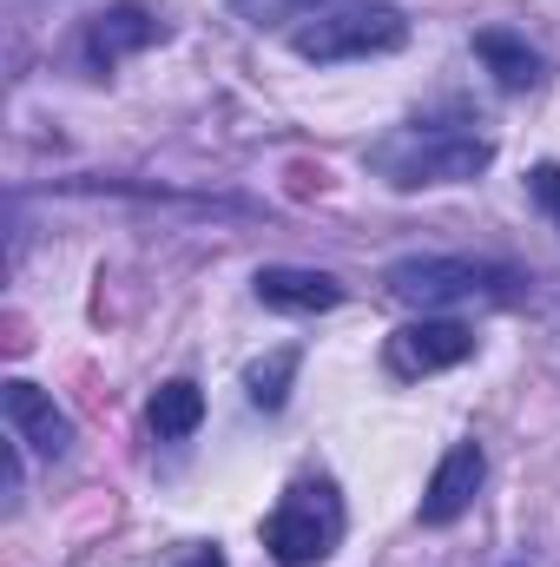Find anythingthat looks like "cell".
Masks as SVG:
<instances>
[{"label":"cell","instance_id":"1","mask_svg":"<svg viewBox=\"0 0 560 567\" xmlns=\"http://www.w3.org/2000/svg\"><path fill=\"white\" fill-rule=\"evenodd\" d=\"M370 165L403 192H416V185H468V178H481L495 165V145L481 133H462V126H428V133L403 126V133L370 145Z\"/></svg>","mask_w":560,"mask_h":567},{"label":"cell","instance_id":"2","mask_svg":"<svg viewBox=\"0 0 560 567\" xmlns=\"http://www.w3.org/2000/svg\"><path fill=\"white\" fill-rule=\"evenodd\" d=\"M383 284H390V297H403L416 310H448V303H508L521 278L488 258H403V265H390Z\"/></svg>","mask_w":560,"mask_h":567},{"label":"cell","instance_id":"3","mask_svg":"<svg viewBox=\"0 0 560 567\" xmlns=\"http://www.w3.org/2000/svg\"><path fill=\"white\" fill-rule=\"evenodd\" d=\"M290 47H297L303 60H317V66H330V60H370V53L409 47V20H403V7H390V0L323 7V13H310V27L290 33Z\"/></svg>","mask_w":560,"mask_h":567},{"label":"cell","instance_id":"4","mask_svg":"<svg viewBox=\"0 0 560 567\" xmlns=\"http://www.w3.org/2000/svg\"><path fill=\"white\" fill-rule=\"evenodd\" d=\"M336 535H343V508H336V495L323 482L317 488H297L278 515L265 522V548H271L278 567H317L336 548Z\"/></svg>","mask_w":560,"mask_h":567},{"label":"cell","instance_id":"5","mask_svg":"<svg viewBox=\"0 0 560 567\" xmlns=\"http://www.w3.org/2000/svg\"><path fill=\"white\" fill-rule=\"evenodd\" d=\"M468 357H475V337L455 317H416L390 337V370L396 377H435V370H455Z\"/></svg>","mask_w":560,"mask_h":567},{"label":"cell","instance_id":"6","mask_svg":"<svg viewBox=\"0 0 560 567\" xmlns=\"http://www.w3.org/2000/svg\"><path fill=\"white\" fill-rule=\"evenodd\" d=\"M481 482H488V455H481V442H455V449L435 462V475H428V488H422V508H416V515L428 522V528L462 522V515L475 508Z\"/></svg>","mask_w":560,"mask_h":567},{"label":"cell","instance_id":"7","mask_svg":"<svg viewBox=\"0 0 560 567\" xmlns=\"http://www.w3.org/2000/svg\"><path fill=\"white\" fill-rule=\"evenodd\" d=\"M0 410H7L13 442H27L33 455H66V449H73V423H66V410H60L40 383L13 377V383L0 390Z\"/></svg>","mask_w":560,"mask_h":567},{"label":"cell","instance_id":"8","mask_svg":"<svg viewBox=\"0 0 560 567\" xmlns=\"http://www.w3.org/2000/svg\"><path fill=\"white\" fill-rule=\"evenodd\" d=\"M251 284H258V303H271L283 317H317L343 303V284L330 271H303V265H265Z\"/></svg>","mask_w":560,"mask_h":567},{"label":"cell","instance_id":"9","mask_svg":"<svg viewBox=\"0 0 560 567\" xmlns=\"http://www.w3.org/2000/svg\"><path fill=\"white\" fill-rule=\"evenodd\" d=\"M475 53H481V66H488L508 93H521V86L541 80V53H535L521 33H508V27H481V33H475Z\"/></svg>","mask_w":560,"mask_h":567},{"label":"cell","instance_id":"10","mask_svg":"<svg viewBox=\"0 0 560 567\" xmlns=\"http://www.w3.org/2000/svg\"><path fill=\"white\" fill-rule=\"evenodd\" d=\"M158 40V20L145 13V7H113V13H100L93 20V33H86V53L100 60V66H113L120 53H139Z\"/></svg>","mask_w":560,"mask_h":567},{"label":"cell","instance_id":"11","mask_svg":"<svg viewBox=\"0 0 560 567\" xmlns=\"http://www.w3.org/2000/svg\"><path fill=\"white\" fill-rule=\"evenodd\" d=\"M145 416H152L158 435H172V442H178V435H191V429L205 423V390H198L191 377H172V383H158V390H152V410H145Z\"/></svg>","mask_w":560,"mask_h":567},{"label":"cell","instance_id":"12","mask_svg":"<svg viewBox=\"0 0 560 567\" xmlns=\"http://www.w3.org/2000/svg\"><path fill=\"white\" fill-rule=\"evenodd\" d=\"M290 377H297V350H278V357H265V363H251V403L258 410H283V396H290Z\"/></svg>","mask_w":560,"mask_h":567},{"label":"cell","instance_id":"13","mask_svg":"<svg viewBox=\"0 0 560 567\" xmlns=\"http://www.w3.org/2000/svg\"><path fill=\"white\" fill-rule=\"evenodd\" d=\"M251 27H283V20H310L323 0H231Z\"/></svg>","mask_w":560,"mask_h":567},{"label":"cell","instance_id":"14","mask_svg":"<svg viewBox=\"0 0 560 567\" xmlns=\"http://www.w3.org/2000/svg\"><path fill=\"white\" fill-rule=\"evenodd\" d=\"M528 192H535V205H541L548 218H560V165H535V172H528Z\"/></svg>","mask_w":560,"mask_h":567},{"label":"cell","instance_id":"15","mask_svg":"<svg viewBox=\"0 0 560 567\" xmlns=\"http://www.w3.org/2000/svg\"><path fill=\"white\" fill-rule=\"evenodd\" d=\"M191 567H225V555H218V548H205V555H191Z\"/></svg>","mask_w":560,"mask_h":567}]
</instances>
